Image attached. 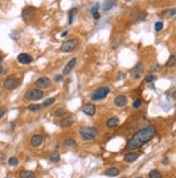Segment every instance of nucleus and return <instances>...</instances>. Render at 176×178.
I'll use <instances>...</instances> for the list:
<instances>
[{
  "label": "nucleus",
  "mask_w": 176,
  "mask_h": 178,
  "mask_svg": "<svg viewBox=\"0 0 176 178\" xmlns=\"http://www.w3.org/2000/svg\"><path fill=\"white\" fill-rule=\"evenodd\" d=\"M127 104V97L125 95H118L115 98V105L118 107H124Z\"/></svg>",
  "instance_id": "nucleus-14"
},
{
  "label": "nucleus",
  "mask_w": 176,
  "mask_h": 178,
  "mask_svg": "<svg viewBox=\"0 0 176 178\" xmlns=\"http://www.w3.org/2000/svg\"><path fill=\"white\" fill-rule=\"evenodd\" d=\"M44 93L39 89H29L25 93V98L28 100H38L43 97Z\"/></svg>",
  "instance_id": "nucleus-4"
},
{
  "label": "nucleus",
  "mask_w": 176,
  "mask_h": 178,
  "mask_svg": "<svg viewBox=\"0 0 176 178\" xmlns=\"http://www.w3.org/2000/svg\"><path fill=\"white\" fill-rule=\"evenodd\" d=\"M80 136L83 138L84 140H93L97 136V130L95 127H91V126H82L79 130Z\"/></svg>",
  "instance_id": "nucleus-2"
},
{
  "label": "nucleus",
  "mask_w": 176,
  "mask_h": 178,
  "mask_svg": "<svg viewBox=\"0 0 176 178\" xmlns=\"http://www.w3.org/2000/svg\"><path fill=\"white\" fill-rule=\"evenodd\" d=\"M82 112L85 114L87 116H90V117H92L94 116L96 112V108L95 106L91 104V103H88V104H84L83 107H82Z\"/></svg>",
  "instance_id": "nucleus-9"
},
{
  "label": "nucleus",
  "mask_w": 176,
  "mask_h": 178,
  "mask_svg": "<svg viewBox=\"0 0 176 178\" xmlns=\"http://www.w3.org/2000/svg\"><path fill=\"white\" fill-rule=\"evenodd\" d=\"M36 85L39 89H46V87H49L51 85V80L49 78H46V77H41L36 81Z\"/></svg>",
  "instance_id": "nucleus-10"
},
{
  "label": "nucleus",
  "mask_w": 176,
  "mask_h": 178,
  "mask_svg": "<svg viewBox=\"0 0 176 178\" xmlns=\"http://www.w3.org/2000/svg\"><path fill=\"white\" fill-rule=\"evenodd\" d=\"M77 46H78V41H77V40H73V39L67 40V41H65L63 44H62L61 51L62 52H65V53L71 52V51H73V50L76 49Z\"/></svg>",
  "instance_id": "nucleus-7"
},
{
  "label": "nucleus",
  "mask_w": 176,
  "mask_h": 178,
  "mask_svg": "<svg viewBox=\"0 0 176 178\" xmlns=\"http://www.w3.org/2000/svg\"><path fill=\"white\" fill-rule=\"evenodd\" d=\"M141 106H142V100H141V99H136V100L133 103V108H135V109H138Z\"/></svg>",
  "instance_id": "nucleus-34"
},
{
  "label": "nucleus",
  "mask_w": 176,
  "mask_h": 178,
  "mask_svg": "<svg viewBox=\"0 0 176 178\" xmlns=\"http://www.w3.org/2000/svg\"><path fill=\"white\" fill-rule=\"evenodd\" d=\"M77 63V60L76 58H73V60H70V61L66 64L65 68L63 69V75L64 76H66V75H68V73H70V71L73 69V67H75V65H76Z\"/></svg>",
  "instance_id": "nucleus-13"
},
{
  "label": "nucleus",
  "mask_w": 176,
  "mask_h": 178,
  "mask_svg": "<svg viewBox=\"0 0 176 178\" xmlns=\"http://www.w3.org/2000/svg\"><path fill=\"white\" fill-rule=\"evenodd\" d=\"M163 28V23L162 22H157L155 24V30L156 31H161Z\"/></svg>",
  "instance_id": "nucleus-32"
},
{
  "label": "nucleus",
  "mask_w": 176,
  "mask_h": 178,
  "mask_svg": "<svg viewBox=\"0 0 176 178\" xmlns=\"http://www.w3.org/2000/svg\"><path fill=\"white\" fill-rule=\"evenodd\" d=\"M49 159H50V161L52 163H58V162H60V160H61V155H60V153H58V151H53L50 154Z\"/></svg>",
  "instance_id": "nucleus-22"
},
{
  "label": "nucleus",
  "mask_w": 176,
  "mask_h": 178,
  "mask_svg": "<svg viewBox=\"0 0 176 178\" xmlns=\"http://www.w3.org/2000/svg\"><path fill=\"white\" fill-rule=\"evenodd\" d=\"M66 35H67V31H64V33H63V34H62V37H65Z\"/></svg>",
  "instance_id": "nucleus-39"
},
{
  "label": "nucleus",
  "mask_w": 176,
  "mask_h": 178,
  "mask_svg": "<svg viewBox=\"0 0 176 178\" xmlns=\"http://www.w3.org/2000/svg\"><path fill=\"white\" fill-rule=\"evenodd\" d=\"M53 114H54V117H56V118L64 117L66 114V110L64 109V108H58V109L53 112Z\"/></svg>",
  "instance_id": "nucleus-24"
},
{
  "label": "nucleus",
  "mask_w": 176,
  "mask_h": 178,
  "mask_svg": "<svg viewBox=\"0 0 176 178\" xmlns=\"http://www.w3.org/2000/svg\"><path fill=\"white\" fill-rule=\"evenodd\" d=\"M42 141H43V138L40 134H35L30 138V144L33 147H40L42 145Z\"/></svg>",
  "instance_id": "nucleus-12"
},
{
  "label": "nucleus",
  "mask_w": 176,
  "mask_h": 178,
  "mask_svg": "<svg viewBox=\"0 0 176 178\" xmlns=\"http://www.w3.org/2000/svg\"><path fill=\"white\" fill-rule=\"evenodd\" d=\"M148 177L149 178H162V176H161V173L159 172V170H153L150 172L149 174H148Z\"/></svg>",
  "instance_id": "nucleus-25"
},
{
  "label": "nucleus",
  "mask_w": 176,
  "mask_h": 178,
  "mask_svg": "<svg viewBox=\"0 0 176 178\" xmlns=\"http://www.w3.org/2000/svg\"><path fill=\"white\" fill-rule=\"evenodd\" d=\"M76 9H73L71 11L69 12V19H68V24H71L73 21V16H75V14H76Z\"/></svg>",
  "instance_id": "nucleus-30"
},
{
  "label": "nucleus",
  "mask_w": 176,
  "mask_h": 178,
  "mask_svg": "<svg viewBox=\"0 0 176 178\" xmlns=\"http://www.w3.org/2000/svg\"><path fill=\"white\" fill-rule=\"evenodd\" d=\"M146 17V13L144 12H138L137 13V16L135 17V21H137V22H141V21H144Z\"/></svg>",
  "instance_id": "nucleus-29"
},
{
  "label": "nucleus",
  "mask_w": 176,
  "mask_h": 178,
  "mask_svg": "<svg viewBox=\"0 0 176 178\" xmlns=\"http://www.w3.org/2000/svg\"><path fill=\"white\" fill-rule=\"evenodd\" d=\"M136 178H143V177H136Z\"/></svg>",
  "instance_id": "nucleus-42"
},
{
  "label": "nucleus",
  "mask_w": 176,
  "mask_h": 178,
  "mask_svg": "<svg viewBox=\"0 0 176 178\" xmlns=\"http://www.w3.org/2000/svg\"><path fill=\"white\" fill-rule=\"evenodd\" d=\"M121 178H125V177H121Z\"/></svg>",
  "instance_id": "nucleus-43"
},
{
  "label": "nucleus",
  "mask_w": 176,
  "mask_h": 178,
  "mask_svg": "<svg viewBox=\"0 0 176 178\" xmlns=\"http://www.w3.org/2000/svg\"><path fill=\"white\" fill-rule=\"evenodd\" d=\"M27 108H28V110H30V111H37V110H39L41 108V106L38 105V104H31Z\"/></svg>",
  "instance_id": "nucleus-28"
},
{
  "label": "nucleus",
  "mask_w": 176,
  "mask_h": 178,
  "mask_svg": "<svg viewBox=\"0 0 176 178\" xmlns=\"http://www.w3.org/2000/svg\"><path fill=\"white\" fill-rule=\"evenodd\" d=\"M173 97H174V99H176V93H174V94H173Z\"/></svg>",
  "instance_id": "nucleus-41"
},
{
  "label": "nucleus",
  "mask_w": 176,
  "mask_h": 178,
  "mask_svg": "<svg viewBox=\"0 0 176 178\" xmlns=\"http://www.w3.org/2000/svg\"><path fill=\"white\" fill-rule=\"evenodd\" d=\"M55 102V97H51V98L46 99V100H44L43 102V104H42V107H49L51 106L53 103Z\"/></svg>",
  "instance_id": "nucleus-27"
},
{
  "label": "nucleus",
  "mask_w": 176,
  "mask_h": 178,
  "mask_svg": "<svg viewBox=\"0 0 176 178\" xmlns=\"http://www.w3.org/2000/svg\"><path fill=\"white\" fill-rule=\"evenodd\" d=\"M156 135V129L155 126H147L145 129L139 130L138 132H136L131 137L130 140L127 141L126 147L127 149L134 150V149H138V148L143 147L144 145H146L148 141L152 139Z\"/></svg>",
  "instance_id": "nucleus-1"
},
{
  "label": "nucleus",
  "mask_w": 176,
  "mask_h": 178,
  "mask_svg": "<svg viewBox=\"0 0 176 178\" xmlns=\"http://www.w3.org/2000/svg\"><path fill=\"white\" fill-rule=\"evenodd\" d=\"M19 85V80L15 77H8L7 79L4 80L3 82V87L7 90H14Z\"/></svg>",
  "instance_id": "nucleus-6"
},
{
  "label": "nucleus",
  "mask_w": 176,
  "mask_h": 178,
  "mask_svg": "<svg viewBox=\"0 0 176 178\" xmlns=\"http://www.w3.org/2000/svg\"><path fill=\"white\" fill-rule=\"evenodd\" d=\"M17 61H19L21 64L28 65V64H30L31 62H33V57H31L29 54H27V53H21L19 56H17Z\"/></svg>",
  "instance_id": "nucleus-11"
},
{
  "label": "nucleus",
  "mask_w": 176,
  "mask_h": 178,
  "mask_svg": "<svg viewBox=\"0 0 176 178\" xmlns=\"http://www.w3.org/2000/svg\"><path fill=\"white\" fill-rule=\"evenodd\" d=\"M6 114V109L2 108V107H0V119L3 117V114Z\"/></svg>",
  "instance_id": "nucleus-35"
},
{
  "label": "nucleus",
  "mask_w": 176,
  "mask_h": 178,
  "mask_svg": "<svg viewBox=\"0 0 176 178\" xmlns=\"http://www.w3.org/2000/svg\"><path fill=\"white\" fill-rule=\"evenodd\" d=\"M61 126L62 127H69L73 124V119L71 116H64V118L61 120Z\"/></svg>",
  "instance_id": "nucleus-15"
},
{
  "label": "nucleus",
  "mask_w": 176,
  "mask_h": 178,
  "mask_svg": "<svg viewBox=\"0 0 176 178\" xmlns=\"http://www.w3.org/2000/svg\"><path fill=\"white\" fill-rule=\"evenodd\" d=\"M2 72H3V67H2V65L0 64V75H1Z\"/></svg>",
  "instance_id": "nucleus-38"
},
{
  "label": "nucleus",
  "mask_w": 176,
  "mask_h": 178,
  "mask_svg": "<svg viewBox=\"0 0 176 178\" xmlns=\"http://www.w3.org/2000/svg\"><path fill=\"white\" fill-rule=\"evenodd\" d=\"M143 72H144V66H143L142 63H138V64L135 65L134 68L131 70V76L133 79L138 80L143 76Z\"/></svg>",
  "instance_id": "nucleus-8"
},
{
  "label": "nucleus",
  "mask_w": 176,
  "mask_h": 178,
  "mask_svg": "<svg viewBox=\"0 0 176 178\" xmlns=\"http://www.w3.org/2000/svg\"><path fill=\"white\" fill-rule=\"evenodd\" d=\"M175 65H176V52L170 56V58H168V62H166V64H165V67L170 68V67H173V66H175Z\"/></svg>",
  "instance_id": "nucleus-21"
},
{
  "label": "nucleus",
  "mask_w": 176,
  "mask_h": 178,
  "mask_svg": "<svg viewBox=\"0 0 176 178\" xmlns=\"http://www.w3.org/2000/svg\"><path fill=\"white\" fill-rule=\"evenodd\" d=\"M138 157H139V153H136V152H130V153H126V154L124 155V161L127 163L135 162V161L138 159Z\"/></svg>",
  "instance_id": "nucleus-17"
},
{
  "label": "nucleus",
  "mask_w": 176,
  "mask_h": 178,
  "mask_svg": "<svg viewBox=\"0 0 176 178\" xmlns=\"http://www.w3.org/2000/svg\"><path fill=\"white\" fill-rule=\"evenodd\" d=\"M176 14V9H172V10H170L168 11V15L172 16V15H175Z\"/></svg>",
  "instance_id": "nucleus-36"
},
{
  "label": "nucleus",
  "mask_w": 176,
  "mask_h": 178,
  "mask_svg": "<svg viewBox=\"0 0 176 178\" xmlns=\"http://www.w3.org/2000/svg\"><path fill=\"white\" fill-rule=\"evenodd\" d=\"M62 79H63V77H62V76H56V77H55V81H58V82L62 81Z\"/></svg>",
  "instance_id": "nucleus-37"
},
{
  "label": "nucleus",
  "mask_w": 176,
  "mask_h": 178,
  "mask_svg": "<svg viewBox=\"0 0 176 178\" xmlns=\"http://www.w3.org/2000/svg\"><path fill=\"white\" fill-rule=\"evenodd\" d=\"M126 2H132V1H135V0H125Z\"/></svg>",
  "instance_id": "nucleus-40"
},
{
  "label": "nucleus",
  "mask_w": 176,
  "mask_h": 178,
  "mask_svg": "<svg viewBox=\"0 0 176 178\" xmlns=\"http://www.w3.org/2000/svg\"><path fill=\"white\" fill-rule=\"evenodd\" d=\"M175 116H176V112H175Z\"/></svg>",
  "instance_id": "nucleus-44"
},
{
  "label": "nucleus",
  "mask_w": 176,
  "mask_h": 178,
  "mask_svg": "<svg viewBox=\"0 0 176 178\" xmlns=\"http://www.w3.org/2000/svg\"><path fill=\"white\" fill-rule=\"evenodd\" d=\"M119 123H120V121H119L118 118H110L109 120H107L106 125L109 129H115V127H117L119 125Z\"/></svg>",
  "instance_id": "nucleus-18"
},
{
  "label": "nucleus",
  "mask_w": 176,
  "mask_h": 178,
  "mask_svg": "<svg viewBox=\"0 0 176 178\" xmlns=\"http://www.w3.org/2000/svg\"><path fill=\"white\" fill-rule=\"evenodd\" d=\"M21 178H36V174L31 170H22L19 173Z\"/></svg>",
  "instance_id": "nucleus-20"
},
{
  "label": "nucleus",
  "mask_w": 176,
  "mask_h": 178,
  "mask_svg": "<svg viewBox=\"0 0 176 178\" xmlns=\"http://www.w3.org/2000/svg\"><path fill=\"white\" fill-rule=\"evenodd\" d=\"M98 8H100V4L98 3H95L94 6L92 7V10H91V12H92V15L93 17L95 19H100V13H98Z\"/></svg>",
  "instance_id": "nucleus-23"
},
{
  "label": "nucleus",
  "mask_w": 176,
  "mask_h": 178,
  "mask_svg": "<svg viewBox=\"0 0 176 178\" xmlns=\"http://www.w3.org/2000/svg\"><path fill=\"white\" fill-rule=\"evenodd\" d=\"M155 79H156V77L153 76V75H148V76L145 77V82L146 83H150V82H152Z\"/></svg>",
  "instance_id": "nucleus-33"
},
{
  "label": "nucleus",
  "mask_w": 176,
  "mask_h": 178,
  "mask_svg": "<svg viewBox=\"0 0 176 178\" xmlns=\"http://www.w3.org/2000/svg\"><path fill=\"white\" fill-rule=\"evenodd\" d=\"M110 92V89L107 87H102L96 89L95 91L93 92L92 94V100L94 102H97V100H100V99H104Z\"/></svg>",
  "instance_id": "nucleus-3"
},
{
  "label": "nucleus",
  "mask_w": 176,
  "mask_h": 178,
  "mask_svg": "<svg viewBox=\"0 0 176 178\" xmlns=\"http://www.w3.org/2000/svg\"><path fill=\"white\" fill-rule=\"evenodd\" d=\"M119 174H120V170L115 166L109 167V168H107V170L104 172V175L105 176H109V177H116Z\"/></svg>",
  "instance_id": "nucleus-16"
},
{
  "label": "nucleus",
  "mask_w": 176,
  "mask_h": 178,
  "mask_svg": "<svg viewBox=\"0 0 176 178\" xmlns=\"http://www.w3.org/2000/svg\"><path fill=\"white\" fill-rule=\"evenodd\" d=\"M64 144H65V146H67V147H69V148H76L77 147L76 140L71 139V138H69V139H66Z\"/></svg>",
  "instance_id": "nucleus-26"
},
{
  "label": "nucleus",
  "mask_w": 176,
  "mask_h": 178,
  "mask_svg": "<svg viewBox=\"0 0 176 178\" xmlns=\"http://www.w3.org/2000/svg\"><path fill=\"white\" fill-rule=\"evenodd\" d=\"M36 14H37V9L34 7H26L22 12V17L25 22H28L34 19Z\"/></svg>",
  "instance_id": "nucleus-5"
},
{
  "label": "nucleus",
  "mask_w": 176,
  "mask_h": 178,
  "mask_svg": "<svg viewBox=\"0 0 176 178\" xmlns=\"http://www.w3.org/2000/svg\"><path fill=\"white\" fill-rule=\"evenodd\" d=\"M116 1H117V0H105V1L103 2V4H102L104 11H108V10H110V9L115 6Z\"/></svg>",
  "instance_id": "nucleus-19"
},
{
  "label": "nucleus",
  "mask_w": 176,
  "mask_h": 178,
  "mask_svg": "<svg viewBox=\"0 0 176 178\" xmlns=\"http://www.w3.org/2000/svg\"><path fill=\"white\" fill-rule=\"evenodd\" d=\"M9 164H10L11 166H16V165L19 164V161H17L16 158L13 157V158H10V159H9Z\"/></svg>",
  "instance_id": "nucleus-31"
}]
</instances>
